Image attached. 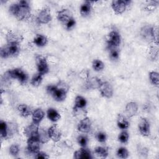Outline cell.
<instances>
[{"label": "cell", "mask_w": 159, "mask_h": 159, "mask_svg": "<svg viewBox=\"0 0 159 159\" xmlns=\"http://www.w3.org/2000/svg\"><path fill=\"white\" fill-rule=\"evenodd\" d=\"M129 152L125 147H120L117 151V155L121 158H127L129 157Z\"/></svg>", "instance_id": "cell-33"}, {"label": "cell", "mask_w": 159, "mask_h": 159, "mask_svg": "<svg viewBox=\"0 0 159 159\" xmlns=\"http://www.w3.org/2000/svg\"><path fill=\"white\" fill-rule=\"evenodd\" d=\"M48 134L50 139H51L54 142L58 141L60 139L61 135L60 130L58 129V127L56 125H53L51 126L48 129Z\"/></svg>", "instance_id": "cell-13"}, {"label": "cell", "mask_w": 159, "mask_h": 159, "mask_svg": "<svg viewBox=\"0 0 159 159\" xmlns=\"http://www.w3.org/2000/svg\"><path fill=\"white\" fill-rule=\"evenodd\" d=\"M104 67L103 62L99 60H94L93 61V68L95 71L102 70Z\"/></svg>", "instance_id": "cell-35"}, {"label": "cell", "mask_w": 159, "mask_h": 159, "mask_svg": "<svg viewBox=\"0 0 159 159\" xmlns=\"http://www.w3.org/2000/svg\"><path fill=\"white\" fill-rule=\"evenodd\" d=\"M139 129L140 134L143 136L150 134V123L145 118H142L139 123Z\"/></svg>", "instance_id": "cell-12"}, {"label": "cell", "mask_w": 159, "mask_h": 159, "mask_svg": "<svg viewBox=\"0 0 159 159\" xmlns=\"http://www.w3.org/2000/svg\"><path fill=\"white\" fill-rule=\"evenodd\" d=\"M6 74L10 78L17 79L21 84H25L28 79L27 75L20 68H15L9 70L6 72Z\"/></svg>", "instance_id": "cell-3"}, {"label": "cell", "mask_w": 159, "mask_h": 159, "mask_svg": "<svg viewBox=\"0 0 159 159\" xmlns=\"http://www.w3.org/2000/svg\"><path fill=\"white\" fill-rule=\"evenodd\" d=\"M73 157L76 159H79V158L89 159L93 158L90 151L86 148H81L80 150L76 151L74 153Z\"/></svg>", "instance_id": "cell-15"}, {"label": "cell", "mask_w": 159, "mask_h": 159, "mask_svg": "<svg viewBox=\"0 0 159 159\" xmlns=\"http://www.w3.org/2000/svg\"><path fill=\"white\" fill-rule=\"evenodd\" d=\"M39 139L41 143H47L50 139L48 131H45L43 129H39Z\"/></svg>", "instance_id": "cell-29"}, {"label": "cell", "mask_w": 159, "mask_h": 159, "mask_svg": "<svg viewBox=\"0 0 159 159\" xmlns=\"http://www.w3.org/2000/svg\"><path fill=\"white\" fill-rule=\"evenodd\" d=\"M92 2L86 1H85L80 7V14H81L82 16L83 17H86L88 16L91 10V3Z\"/></svg>", "instance_id": "cell-19"}, {"label": "cell", "mask_w": 159, "mask_h": 159, "mask_svg": "<svg viewBox=\"0 0 159 159\" xmlns=\"http://www.w3.org/2000/svg\"><path fill=\"white\" fill-rule=\"evenodd\" d=\"M76 24V22H75V19L73 17L70 18L65 24V27H66V29L69 30V29H71L72 27H73L75 26Z\"/></svg>", "instance_id": "cell-40"}, {"label": "cell", "mask_w": 159, "mask_h": 159, "mask_svg": "<svg viewBox=\"0 0 159 159\" xmlns=\"http://www.w3.org/2000/svg\"><path fill=\"white\" fill-rule=\"evenodd\" d=\"M47 117L52 122H56L60 118V114L53 108H49L47 111Z\"/></svg>", "instance_id": "cell-22"}, {"label": "cell", "mask_w": 159, "mask_h": 159, "mask_svg": "<svg viewBox=\"0 0 159 159\" xmlns=\"http://www.w3.org/2000/svg\"><path fill=\"white\" fill-rule=\"evenodd\" d=\"M34 42L38 47H43L47 44V39L43 35L37 34L34 39Z\"/></svg>", "instance_id": "cell-24"}, {"label": "cell", "mask_w": 159, "mask_h": 159, "mask_svg": "<svg viewBox=\"0 0 159 159\" xmlns=\"http://www.w3.org/2000/svg\"><path fill=\"white\" fill-rule=\"evenodd\" d=\"M42 81V75L38 73L32 77L30 81V83L34 86H38L40 84Z\"/></svg>", "instance_id": "cell-31"}, {"label": "cell", "mask_w": 159, "mask_h": 159, "mask_svg": "<svg viewBox=\"0 0 159 159\" xmlns=\"http://www.w3.org/2000/svg\"><path fill=\"white\" fill-rule=\"evenodd\" d=\"M86 100L84 98L81 96H78L75 98L74 109H83L86 105Z\"/></svg>", "instance_id": "cell-26"}, {"label": "cell", "mask_w": 159, "mask_h": 159, "mask_svg": "<svg viewBox=\"0 0 159 159\" xmlns=\"http://www.w3.org/2000/svg\"><path fill=\"white\" fill-rule=\"evenodd\" d=\"M71 17V14L68 9H63L58 12L57 19L65 24Z\"/></svg>", "instance_id": "cell-16"}, {"label": "cell", "mask_w": 159, "mask_h": 159, "mask_svg": "<svg viewBox=\"0 0 159 159\" xmlns=\"http://www.w3.org/2000/svg\"><path fill=\"white\" fill-rule=\"evenodd\" d=\"M6 39L8 43H18L22 39L21 35L17 33L9 32L6 35Z\"/></svg>", "instance_id": "cell-17"}, {"label": "cell", "mask_w": 159, "mask_h": 159, "mask_svg": "<svg viewBox=\"0 0 159 159\" xmlns=\"http://www.w3.org/2000/svg\"><path fill=\"white\" fill-rule=\"evenodd\" d=\"M94 153L100 157L106 158L108 155V149L103 147H98L94 148Z\"/></svg>", "instance_id": "cell-28"}, {"label": "cell", "mask_w": 159, "mask_h": 159, "mask_svg": "<svg viewBox=\"0 0 159 159\" xmlns=\"http://www.w3.org/2000/svg\"><path fill=\"white\" fill-rule=\"evenodd\" d=\"M0 53H1V57L3 58H7L8 57H9V54L8 50H7L6 45L2 47L1 48Z\"/></svg>", "instance_id": "cell-41"}, {"label": "cell", "mask_w": 159, "mask_h": 159, "mask_svg": "<svg viewBox=\"0 0 159 159\" xmlns=\"http://www.w3.org/2000/svg\"><path fill=\"white\" fill-rule=\"evenodd\" d=\"M0 134L1 138H8L7 135V123L1 120L0 122Z\"/></svg>", "instance_id": "cell-30"}, {"label": "cell", "mask_w": 159, "mask_h": 159, "mask_svg": "<svg viewBox=\"0 0 159 159\" xmlns=\"http://www.w3.org/2000/svg\"><path fill=\"white\" fill-rule=\"evenodd\" d=\"M68 90V85L63 81L59 82L57 85H48L47 87L48 93L57 101H62L66 98Z\"/></svg>", "instance_id": "cell-2"}, {"label": "cell", "mask_w": 159, "mask_h": 159, "mask_svg": "<svg viewBox=\"0 0 159 159\" xmlns=\"http://www.w3.org/2000/svg\"><path fill=\"white\" fill-rule=\"evenodd\" d=\"M40 141L38 137H30L27 140V149L30 153L35 154L39 151Z\"/></svg>", "instance_id": "cell-6"}, {"label": "cell", "mask_w": 159, "mask_h": 159, "mask_svg": "<svg viewBox=\"0 0 159 159\" xmlns=\"http://www.w3.org/2000/svg\"><path fill=\"white\" fill-rule=\"evenodd\" d=\"M10 12L19 20H27L31 15L30 7L26 1H20L9 7Z\"/></svg>", "instance_id": "cell-1"}, {"label": "cell", "mask_w": 159, "mask_h": 159, "mask_svg": "<svg viewBox=\"0 0 159 159\" xmlns=\"http://www.w3.org/2000/svg\"><path fill=\"white\" fill-rule=\"evenodd\" d=\"M141 34L147 40H153L152 34V27L145 26L141 30Z\"/></svg>", "instance_id": "cell-20"}, {"label": "cell", "mask_w": 159, "mask_h": 159, "mask_svg": "<svg viewBox=\"0 0 159 159\" xmlns=\"http://www.w3.org/2000/svg\"><path fill=\"white\" fill-rule=\"evenodd\" d=\"M17 130V127L16 124L14 123H9L7 124V135L8 137H9L11 135H14L16 130Z\"/></svg>", "instance_id": "cell-36"}, {"label": "cell", "mask_w": 159, "mask_h": 159, "mask_svg": "<svg viewBox=\"0 0 159 159\" xmlns=\"http://www.w3.org/2000/svg\"><path fill=\"white\" fill-rule=\"evenodd\" d=\"M131 2L130 1L126 0H115L112 2V8L117 14L123 13L126 8V6L129 5Z\"/></svg>", "instance_id": "cell-4"}, {"label": "cell", "mask_w": 159, "mask_h": 159, "mask_svg": "<svg viewBox=\"0 0 159 159\" xmlns=\"http://www.w3.org/2000/svg\"><path fill=\"white\" fill-rule=\"evenodd\" d=\"M52 19L50 11L48 9L45 8L42 9L38 14L37 20L40 24H47Z\"/></svg>", "instance_id": "cell-10"}, {"label": "cell", "mask_w": 159, "mask_h": 159, "mask_svg": "<svg viewBox=\"0 0 159 159\" xmlns=\"http://www.w3.org/2000/svg\"><path fill=\"white\" fill-rule=\"evenodd\" d=\"M35 158H43V159H45V158H49V157H48V155L47 154V153H44V152H37L36 153H35Z\"/></svg>", "instance_id": "cell-43"}, {"label": "cell", "mask_w": 159, "mask_h": 159, "mask_svg": "<svg viewBox=\"0 0 159 159\" xmlns=\"http://www.w3.org/2000/svg\"><path fill=\"white\" fill-rule=\"evenodd\" d=\"M18 111L19 112L20 114L24 117H27L30 114H32L31 109L27 106L26 104H20L17 107Z\"/></svg>", "instance_id": "cell-21"}, {"label": "cell", "mask_w": 159, "mask_h": 159, "mask_svg": "<svg viewBox=\"0 0 159 159\" xmlns=\"http://www.w3.org/2000/svg\"><path fill=\"white\" fill-rule=\"evenodd\" d=\"M36 64L38 72L40 74L45 75L48 72V66L45 57L42 55L36 57Z\"/></svg>", "instance_id": "cell-5"}, {"label": "cell", "mask_w": 159, "mask_h": 159, "mask_svg": "<svg viewBox=\"0 0 159 159\" xmlns=\"http://www.w3.org/2000/svg\"><path fill=\"white\" fill-rule=\"evenodd\" d=\"M149 78L150 81L153 84L156 86H158L159 84V76L158 73L156 71H151L149 73Z\"/></svg>", "instance_id": "cell-32"}, {"label": "cell", "mask_w": 159, "mask_h": 159, "mask_svg": "<svg viewBox=\"0 0 159 159\" xmlns=\"http://www.w3.org/2000/svg\"><path fill=\"white\" fill-rule=\"evenodd\" d=\"M117 125L121 129H127L129 126V122L128 120L122 115L119 114L117 117Z\"/></svg>", "instance_id": "cell-23"}, {"label": "cell", "mask_w": 159, "mask_h": 159, "mask_svg": "<svg viewBox=\"0 0 159 159\" xmlns=\"http://www.w3.org/2000/svg\"><path fill=\"white\" fill-rule=\"evenodd\" d=\"M91 122L90 120V119L89 117H84L82 119L78 125V129L79 131L83 132V133H87L91 130Z\"/></svg>", "instance_id": "cell-11"}, {"label": "cell", "mask_w": 159, "mask_h": 159, "mask_svg": "<svg viewBox=\"0 0 159 159\" xmlns=\"http://www.w3.org/2000/svg\"><path fill=\"white\" fill-rule=\"evenodd\" d=\"M109 50V55L112 60H117L119 57V52L117 47H108Z\"/></svg>", "instance_id": "cell-34"}, {"label": "cell", "mask_w": 159, "mask_h": 159, "mask_svg": "<svg viewBox=\"0 0 159 159\" xmlns=\"http://www.w3.org/2000/svg\"><path fill=\"white\" fill-rule=\"evenodd\" d=\"M102 82V81H101L99 78L97 77H93L91 79H89V80L88 81V86L89 88H91V89L99 88Z\"/></svg>", "instance_id": "cell-27"}, {"label": "cell", "mask_w": 159, "mask_h": 159, "mask_svg": "<svg viewBox=\"0 0 159 159\" xmlns=\"http://www.w3.org/2000/svg\"><path fill=\"white\" fill-rule=\"evenodd\" d=\"M6 46L9 56H15L19 53V46L18 43H8Z\"/></svg>", "instance_id": "cell-25"}, {"label": "cell", "mask_w": 159, "mask_h": 159, "mask_svg": "<svg viewBox=\"0 0 159 159\" xmlns=\"http://www.w3.org/2000/svg\"><path fill=\"white\" fill-rule=\"evenodd\" d=\"M138 111V105L136 102H130L125 106V113L128 117H132L135 116Z\"/></svg>", "instance_id": "cell-14"}, {"label": "cell", "mask_w": 159, "mask_h": 159, "mask_svg": "<svg viewBox=\"0 0 159 159\" xmlns=\"http://www.w3.org/2000/svg\"><path fill=\"white\" fill-rule=\"evenodd\" d=\"M39 124L32 122L24 129V134L28 137H39Z\"/></svg>", "instance_id": "cell-9"}, {"label": "cell", "mask_w": 159, "mask_h": 159, "mask_svg": "<svg viewBox=\"0 0 159 159\" xmlns=\"http://www.w3.org/2000/svg\"><path fill=\"white\" fill-rule=\"evenodd\" d=\"M97 140L100 142H104L106 140L107 137L105 133L104 132H99L96 135Z\"/></svg>", "instance_id": "cell-42"}, {"label": "cell", "mask_w": 159, "mask_h": 159, "mask_svg": "<svg viewBox=\"0 0 159 159\" xmlns=\"http://www.w3.org/2000/svg\"><path fill=\"white\" fill-rule=\"evenodd\" d=\"M78 143L83 147H84L88 143V138L84 135H80L78 137Z\"/></svg>", "instance_id": "cell-39"}, {"label": "cell", "mask_w": 159, "mask_h": 159, "mask_svg": "<svg viewBox=\"0 0 159 159\" xmlns=\"http://www.w3.org/2000/svg\"><path fill=\"white\" fill-rule=\"evenodd\" d=\"M44 116H45V113L41 109H39V108L36 109L32 113V120L35 123L39 124L41 122V120L43 119Z\"/></svg>", "instance_id": "cell-18"}, {"label": "cell", "mask_w": 159, "mask_h": 159, "mask_svg": "<svg viewBox=\"0 0 159 159\" xmlns=\"http://www.w3.org/2000/svg\"><path fill=\"white\" fill-rule=\"evenodd\" d=\"M129 137V134L125 131H123V132H122L119 134V137H118V139L121 143H125L128 141Z\"/></svg>", "instance_id": "cell-37"}, {"label": "cell", "mask_w": 159, "mask_h": 159, "mask_svg": "<svg viewBox=\"0 0 159 159\" xmlns=\"http://www.w3.org/2000/svg\"><path fill=\"white\" fill-rule=\"evenodd\" d=\"M9 152L13 156H17L19 152V147L17 144L12 145L9 148Z\"/></svg>", "instance_id": "cell-38"}, {"label": "cell", "mask_w": 159, "mask_h": 159, "mask_svg": "<svg viewBox=\"0 0 159 159\" xmlns=\"http://www.w3.org/2000/svg\"><path fill=\"white\" fill-rule=\"evenodd\" d=\"M101 94L106 98H110L113 95V88L111 83L107 81L102 82L99 87Z\"/></svg>", "instance_id": "cell-8"}, {"label": "cell", "mask_w": 159, "mask_h": 159, "mask_svg": "<svg viewBox=\"0 0 159 159\" xmlns=\"http://www.w3.org/2000/svg\"><path fill=\"white\" fill-rule=\"evenodd\" d=\"M121 38L117 31H112L109 33L107 40L108 47H117L120 43Z\"/></svg>", "instance_id": "cell-7"}]
</instances>
